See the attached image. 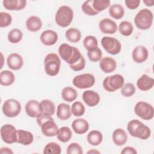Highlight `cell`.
Here are the masks:
<instances>
[{"label":"cell","instance_id":"1","mask_svg":"<svg viewBox=\"0 0 154 154\" xmlns=\"http://www.w3.org/2000/svg\"><path fill=\"white\" fill-rule=\"evenodd\" d=\"M36 122L41 128L42 132L45 136L51 137L57 135L59 129L51 115L43 112L40 116L37 118Z\"/></svg>","mask_w":154,"mask_h":154},{"label":"cell","instance_id":"2","mask_svg":"<svg viewBox=\"0 0 154 154\" xmlns=\"http://www.w3.org/2000/svg\"><path fill=\"white\" fill-rule=\"evenodd\" d=\"M127 130L132 137L141 140H147L151 135L150 129L137 119H133L128 122Z\"/></svg>","mask_w":154,"mask_h":154},{"label":"cell","instance_id":"3","mask_svg":"<svg viewBox=\"0 0 154 154\" xmlns=\"http://www.w3.org/2000/svg\"><path fill=\"white\" fill-rule=\"evenodd\" d=\"M58 53L60 57L69 65L78 62L82 56L78 48L67 43H63L59 46Z\"/></svg>","mask_w":154,"mask_h":154},{"label":"cell","instance_id":"4","mask_svg":"<svg viewBox=\"0 0 154 154\" xmlns=\"http://www.w3.org/2000/svg\"><path fill=\"white\" fill-rule=\"evenodd\" d=\"M153 19V16L151 10L148 8H143L135 15L134 23L138 29L146 30L151 27Z\"/></svg>","mask_w":154,"mask_h":154},{"label":"cell","instance_id":"5","mask_svg":"<svg viewBox=\"0 0 154 154\" xmlns=\"http://www.w3.org/2000/svg\"><path fill=\"white\" fill-rule=\"evenodd\" d=\"M61 60L57 54L55 53L48 54L44 59L45 71L51 76H56L60 72Z\"/></svg>","mask_w":154,"mask_h":154},{"label":"cell","instance_id":"6","mask_svg":"<svg viewBox=\"0 0 154 154\" xmlns=\"http://www.w3.org/2000/svg\"><path fill=\"white\" fill-rule=\"evenodd\" d=\"M73 18V10L69 6L62 5L56 12L55 19L57 24L61 27H67L72 22Z\"/></svg>","mask_w":154,"mask_h":154},{"label":"cell","instance_id":"7","mask_svg":"<svg viewBox=\"0 0 154 154\" xmlns=\"http://www.w3.org/2000/svg\"><path fill=\"white\" fill-rule=\"evenodd\" d=\"M125 79L122 75L116 74L106 77L103 81V87L108 92H114L122 88L124 84Z\"/></svg>","mask_w":154,"mask_h":154},{"label":"cell","instance_id":"8","mask_svg":"<svg viewBox=\"0 0 154 154\" xmlns=\"http://www.w3.org/2000/svg\"><path fill=\"white\" fill-rule=\"evenodd\" d=\"M134 112L136 115L143 120H149L153 119L154 108L153 106L144 101L137 102L134 107Z\"/></svg>","mask_w":154,"mask_h":154},{"label":"cell","instance_id":"9","mask_svg":"<svg viewBox=\"0 0 154 154\" xmlns=\"http://www.w3.org/2000/svg\"><path fill=\"white\" fill-rule=\"evenodd\" d=\"M20 103L14 99L6 100L2 105V110L3 114L7 117H14L17 116L21 111Z\"/></svg>","mask_w":154,"mask_h":154},{"label":"cell","instance_id":"10","mask_svg":"<svg viewBox=\"0 0 154 154\" xmlns=\"http://www.w3.org/2000/svg\"><path fill=\"white\" fill-rule=\"evenodd\" d=\"M101 45L105 51L111 55L119 54L122 49L120 42L117 39L111 37H103L101 39Z\"/></svg>","mask_w":154,"mask_h":154},{"label":"cell","instance_id":"11","mask_svg":"<svg viewBox=\"0 0 154 154\" xmlns=\"http://www.w3.org/2000/svg\"><path fill=\"white\" fill-rule=\"evenodd\" d=\"M1 137L4 142L7 144L17 143V130L10 124H5L1 126L0 130Z\"/></svg>","mask_w":154,"mask_h":154},{"label":"cell","instance_id":"12","mask_svg":"<svg viewBox=\"0 0 154 154\" xmlns=\"http://www.w3.org/2000/svg\"><path fill=\"white\" fill-rule=\"evenodd\" d=\"M72 83L79 89H86L91 87L95 83V77L91 73H84L75 76Z\"/></svg>","mask_w":154,"mask_h":154},{"label":"cell","instance_id":"13","mask_svg":"<svg viewBox=\"0 0 154 154\" xmlns=\"http://www.w3.org/2000/svg\"><path fill=\"white\" fill-rule=\"evenodd\" d=\"M25 111L26 114L32 118H37L43 113L41 103L36 100H29L25 105Z\"/></svg>","mask_w":154,"mask_h":154},{"label":"cell","instance_id":"14","mask_svg":"<svg viewBox=\"0 0 154 154\" xmlns=\"http://www.w3.org/2000/svg\"><path fill=\"white\" fill-rule=\"evenodd\" d=\"M99 27L102 32L108 34H113L117 30L116 23L109 18L102 19L99 22Z\"/></svg>","mask_w":154,"mask_h":154},{"label":"cell","instance_id":"15","mask_svg":"<svg viewBox=\"0 0 154 154\" xmlns=\"http://www.w3.org/2000/svg\"><path fill=\"white\" fill-rule=\"evenodd\" d=\"M149 56L147 49L141 45L136 46L132 51V58L137 63H142L146 61Z\"/></svg>","mask_w":154,"mask_h":154},{"label":"cell","instance_id":"16","mask_svg":"<svg viewBox=\"0 0 154 154\" xmlns=\"http://www.w3.org/2000/svg\"><path fill=\"white\" fill-rule=\"evenodd\" d=\"M82 97L84 103L90 107L96 106L100 102L99 94L93 90L84 91L82 93Z\"/></svg>","mask_w":154,"mask_h":154},{"label":"cell","instance_id":"17","mask_svg":"<svg viewBox=\"0 0 154 154\" xmlns=\"http://www.w3.org/2000/svg\"><path fill=\"white\" fill-rule=\"evenodd\" d=\"M7 64L10 69L17 70L22 67L23 60L20 55L17 53H12L8 56Z\"/></svg>","mask_w":154,"mask_h":154},{"label":"cell","instance_id":"18","mask_svg":"<svg viewBox=\"0 0 154 154\" xmlns=\"http://www.w3.org/2000/svg\"><path fill=\"white\" fill-rule=\"evenodd\" d=\"M41 42L46 46H52L56 43L58 40V36L57 33L51 29L45 30L40 35Z\"/></svg>","mask_w":154,"mask_h":154},{"label":"cell","instance_id":"19","mask_svg":"<svg viewBox=\"0 0 154 154\" xmlns=\"http://www.w3.org/2000/svg\"><path fill=\"white\" fill-rule=\"evenodd\" d=\"M99 66L104 73H109L116 70L117 63L114 58L110 57H105L100 60Z\"/></svg>","mask_w":154,"mask_h":154},{"label":"cell","instance_id":"20","mask_svg":"<svg viewBox=\"0 0 154 154\" xmlns=\"http://www.w3.org/2000/svg\"><path fill=\"white\" fill-rule=\"evenodd\" d=\"M154 85V79L146 74H143L137 81L138 88L141 91H147L152 89Z\"/></svg>","mask_w":154,"mask_h":154},{"label":"cell","instance_id":"21","mask_svg":"<svg viewBox=\"0 0 154 154\" xmlns=\"http://www.w3.org/2000/svg\"><path fill=\"white\" fill-rule=\"evenodd\" d=\"M72 128L76 134H84L88 130L89 124L85 119L79 118L73 120L72 123Z\"/></svg>","mask_w":154,"mask_h":154},{"label":"cell","instance_id":"22","mask_svg":"<svg viewBox=\"0 0 154 154\" xmlns=\"http://www.w3.org/2000/svg\"><path fill=\"white\" fill-rule=\"evenodd\" d=\"M5 8L8 10H21L26 5L25 0H4L2 1Z\"/></svg>","mask_w":154,"mask_h":154},{"label":"cell","instance_id":"23","mask_svg":"<svg viewBox=\"0 0 154 154\" xmlns=\"http://www.w3.org/2000/svg\"><path fill=\"white\" fill-rule=\"evenodd\" d=\"M112 139L116 145L123 146L128 140V135L124 129L117 128L112 132Z\"/></svg>","mask_w":154,"mask_h":154},{"label":"cell","instance_id":"24","mask_svg":"<svg viewBox=\"0 0 154 154\" xmlns=\"http://www.w3.org/2000/svg\"><path fill=\"white\" fill-rule=\"evenodd\" d=\"M34 140V136L31 132L19 129L17 130V143L24 146L31 144Z\"/></svg>","mask_w":154,"mask_h":154},{"label":"cell","instance_id":"25","mask_svg":"<svg viewBox=\"0 0 154 154\" xmlns=\"http://www.w3.org/2000/svg\"><path fill=\"white\" fill-rule=\"evenodd\" d=\"M72 115L71 108L69 105L65 103H60L57 109V117L61 120L69 119Z\"/></svg>","mask_w":154,"mask_h":154},{"label":"cell","instance_id":"26","mask_svg":"<svg viewBox=\"0 0 154 154\" xmlns=\"http://www.w3.org/2000/svg\"><path fill=\"white\" fill-rule=\"evenodd\" d=\"M26 26L28 31L31 32H37L42 26V21L40 17L35 16H31L26 21Z\"/></svg>","mask_w":154,"mask_h":154},{"label":"cell","instance_id":"27","mask_svg":"<svg viewBox=\"0 0 154 154\" xmlns=\"http://www.w3.org/2000/svg\"><path fill=\"white\" fill-rule=\"evenodd\" d=\"M15 81L14 73L10 70H3L0 73V84L4 86H9Z\"/></svg>","mask_w":154,"mask_h":154},{"label":"cell","instance_id":"28","mask_svg":"<svg viewBox=\"0 0 154 154\" xmlns=\"http://www.w3.org/2000/svg\"><path fill=\"white\" fill-rule=\"evenodd\" d=\"M78 97V93L75 89L71 87H64L61 91L62 99L68 102L74 101Z\"/></svg>","mask_w":154,"mask_h":154},{"label":"cell","instance_id":"29","mask_svg":"<svg viewBox=\"0 0 154 154\" xmlns=\"http://www.w3.org/2000/svg\"><path fill=\"white\" fill-rule=\"evenodd\" d=\"M87 139L88 143L91 145L98 146L102 141L103 135L100 131L97 130H93L88 134Z\"/></svg>","mask_w":154,"mask_h":154},{"label":"cell","instance_id":"30","mask_svg":"<svg viewBox=\"0 0 154 154\" xmlns=\"http://www.w3.org/2000/svg\"><path fill=\"white\" fill-rule=\"evenodd\" d=\"M109 14L114 19H120L125 14L123 7L118 4L111 5L109 8Z\"/></svg>","mask_w":154,"mask_h":154},{"label":"cell","instance_id":"31","mask_svg":"<svg viewBox=\"0 0 154 154\" xmlns=\"http://www.w3.org/2000/svg\"><path fill=\"white\" fill-rule=\"evenodd\" d=\"M72 136V134L70 129L67 126H63L58 129L57 138L60 141L66 143L71 139Z\"/></svg>","mask_w":154,"mask_h":154},{"label":"cell","instance_id":"32","mask_svg":"<svg viewBox=\"0 0 154 154\" xmlns=\"http://www.w3.org/2000/svg\"><path fill=\"white\" fill-rule=\"evenodd\" d=\"M66 37L71 43H77L81 38V31L75 28H71L66 31Z\"/></svg>","mask_w":154,"mask_h":154},{"label":"cell","instance_id":"33","mask_svg":"<svg viewBox=\"0 0 154 154\" xmlns=\"http://www.w3.org/2000/svg\"><path fill=\"white\" fill-rule=\"evenodd\" d=\"M117 29H119V31L122 35L124 36H129L133 32L134 27L130 22L124 20L119 24Z\"/></svg>","mask_w":154,"mask_h":154},{"label":"cell","instance_id":"34","mask_svg":"<svg viewBox=\"0 0 154 154\" xmlns=\"http://www.w3.org/2000/svg\"><path fill=\"white\" fill-rule=\"evenodd\" d=\"M23 37L22 32L17 28L11 29L8 34V40L11 43H17L21 41Z\"/></svg>","mask_w":154,"mask_h":154},{"label":"cell","instance_id":"35","mask_svg":"<svg viewBox=\"0 0 154 154\" xmlns=\"http://www.w3.org/2000/svg\"><path fill=\"white\" fill-rule=\"evenodd\" d=\"M61 152V147L55 142L48 143L44 147L43 153L45 154H60Z\"/></svg>","mask_w":154,"mask_h":154},{"label":"cell","instance_id":"36","mask_svg":"<svg viewBox=\"0 0 154 154\" xmlns=\"http://www.w3.org/2000/svg\"><path fill=\"white\" fill-rule=\"evenodd\" d=\"M41 105L43 109V112L48 113L50 115H54L55 112V106L54 103L48 99H45L41 101Z\"/></svg>","mask_w":154,"mask_h":154},{"label":"cell","instance_id":"37","mask_svg":"<svg viewBox=\"0 0 154 154\" xmlns=\"http://www.w3.org/2000/svg\"><path fill=\"white\" fill-rule=\"evenodd\" d=\"M83 45L87 51H90L98 47V41L94 36L88 35L84 39Z\"/></svg>","mask_w":154,"mask_h":154},{"label":"cell","instance_id":"38","mask_svg":"<svg viewBox=\"0 0 154 154\" xmlns=\"http://www.w3.org/2000/svg\"><path fill=\"white\" fill-rule=\"evenodd\" d=\"M71 111L72 114L75 117L82 116L85 112V106L82 102L76 101L71 106Z\"/></svg>","mask_w":154,"mask_h":154},{"label":"cell","instance_id":"39","mask_svg":"<svg viewBox=\"0 0 154 154\" xmlns=\"http://www.w3.org/2000/svg\"><path fill=\"white\" fill-rule=\"evenodd\" d=\"M92 5L95 11L99 13L108 8L110 5L109 0H93Z\"/></svg>","mask_w":154,"mask_h":154},{"label":"cell","instance_id":"40","mask_svg":"<svg viewBox=\"0 0 154 154\" xmlns=\"http://www.w3.org/2000/svg\"><path fill=\"white\" fill-rule=\"evenodd\" d=\"M87 56L91 62H97L102 59V53L99 47H96L91 50L87 51Z\"/></svg>","mask_w":154,"mask_h":154},{"label":"cell","instance_id":"41","mask_svg":"<svg viewBox=\"0 0 154 154\" xmlns=\"http://www.w3.org/2000/svg\"><path fill=\"white\" fill-rule=\"evenodd\" d=\"M121 88V94L126 97H129L132 96L134 94L136 91L135 87L132 83L131 82L124 84Z\"/></svg>","mask_w":154,"mask_h":154},{"label":"cell","instance_id":"42","mask_svg":"<svg viewBox=\"0 0 154 154\" xmlns=\"http://www.w3.org/2000/svg\"><path fill=\"white\" fill-rule=\"evenodd\" d=\"M93 0L85 1L81 5V9L82 11L88 16H95L99 14L98 12L94 10L92 5Z\"/></svg>","mask_w":154,"mask_h":154},{"label":"cell","instance_id":"43","mask_svg":"<svg viewBox=\"0 0 154 154\" xmlns=\"http://www.w3.org/2000/svg\"><path fill=\"white\" fill-rule=\"evenodd\" d=\"M12 22L11 16L6 12L0 13V27L4 28L10 25Z\"/></svg>","mask_w":154,"mask_h":154},{"label":"cell","instance_id":"44","mask_svg":"<svg viewBox=\"0 0 154 154\" xmlns=\"http://www.w3.org/2000/svg\"><path fill=\"white\" fill-rule=\"evenodd\" d=\"M66 153L67 154H82L83 151L82 147L78 143H72L67 146Z\"/></svg>","mask_w":154,"mask_h":154},{"label":"cell","instance_id":"45","mask_svg":"<svg viewBox=\"0 0 154 154\" xmlns=\"http://www.w3.org/2000/svg\"><path fill=\"white\" fill-rule=\"evenodd\" d=\"M70 69L72 70H73V71H80L84 69L85 66V58L84 57V56L82 55L81 58V59L76 62V63L72 64V65H69Z\"/></svg>","mask_w":154,"mask_h":154},{"label":"cell","instance_id":"46","mask_svg":"<svg viewBox=\"0 0 154 154\" xmlns=\"http://www.w3.org/2000/svg\"><path fill=\"white\" fill-rule=\"evenodd\" d=\"M125 3L129 9L134 10L139 7L140 0H125Z\"/></svg>","mask_w":154,"mask_h":154},{"label":"cell","instance_id":"47","mask_svg":"<svg viewBox=\"0 0 154 154\" xmlns=\"http://www.w3.org/2000/svg\"><path fill=\"white\" fill-rule=\"evenodd\" d=\"M121 153L122 154H126V153L127 154H137V152L135 148L131 146H128L123 149V150L121 152Z\"/></svg>","mask_w":154,"mask_h":154},{"label":"cell","instance_id":"48","mask_svg":"<svg viewBox=\"0 0 154 154\" xmlns=\"http://www.w3.org/2000/svg\"><path fill=\"white\" fill-rule=\"evenodd\" d=\"M0 153L2 154H13V152L8 147H2L0 149Z\"/></svg>","mask_w":154,"mask_h":154},{"label":"cell","instance_id":"49","mask_svg":"<svg viewBox=\"0 0 154 154\" xmlns=\"http://www.w3.org/2000/svg\"><path fill=\"white\" fill-rule=\"evenodd\" d=\"M143 2L147 7H152L154 5V1H152V0L151 1L150 0H144Z\"/></svg>","mask_w":154,"mask_h":154},{"label":"cell","instance_id":"50","mask_svg":"<svg viewBox=\"0 0 154 154\" xmlns=\"http://www.w3.org/2000/svg\"><path fill=\"white\" fill-rule=\"evenodd\" d=\"M87 153H91V154H93V153H94V154H96V153H100V152H99L98 150H96V149H92V150H89V151H88L87 152Z\"/></svg>","mask_w":154,"mask_h":154}]
</instances>
